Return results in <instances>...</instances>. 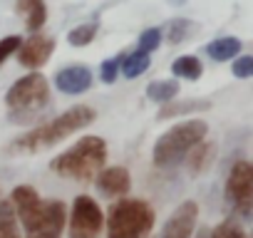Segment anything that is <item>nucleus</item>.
Segmentation results:
<instances>
[{
    "mask_svg": "<svg viewBox=\"0 0 253 238\" xmlns=\"http://www.w3.org/2000/svg\"><path fill=\"white\" fill-rule=\"evenodd\" d=\"M97 119V112L92 107H70L67 112H62L60 117L50 119V122L40 124L38 129L33 132H25L23 137H18L13 144H10V152L13 154H35L40 149H47V147H55L57 142L67 139L70 134L89 127Z\"/></svg>",
    "mask_w": 253,
    "mask_h": 238,
    "instance_id": "f257e3e1",
    "label": "nucleus"
},
{
    "mask_svg": "<svg viewBox=\"0 0 253 238\" xmlns=\"http://www.w3.org/2000/svg\"><path fill=\"white\" fill-rule=\"evenodd\" d=\"M107 161V142L102 137H82L67 152L57 154L50 161V169L57 176L75 181H92Z\"/></svg>",
    "mask_w": 253,
    "mask_h": 238,
    "instance_id": "f03ea898",
    "label": "nucleus"
},
{
    "mask_svg": "<svg viewBox=\"0 0 253 238\" xmlns=\"http://www.w3.org/2000/svg\"><path fill=\"white\" fill-rule=\"evenodd\" d=\"M206 132H209V124L204 119H186V122L171 127L154 144V164L159 169L176 166L191 154L194 147H199L206 139Z\"/></svg>",
    "mask_w": 253,
    "mask_h": 238,
    "instance_id": "7ed1b4c3",
    "label": "nucleus"
},
{
    "mask_svg": "<svg viewBox=\"0 0 253 238\" xmlns=\"http://www.w3.org/2000/svg\"><path fill=\"white\" fill-rule=\"evenodd\" d=\"M154 228V208L142 198H119L107 213V238H147Z\"/></svg>",
    "mask_w": 253,
    "mask_h": 238,
    "instance_id": "20e7f679",
    "label": "nucleus"
},
{
    "mask_svg": "<svg viewBox=\"0 0 253 238\" xmlns=\"http://www.w3.org/2000/svg\"><path fill=\"white\" fill-rule=\"evenodd\" d=\"M50 102V84L40 72H30L13 82V87L5 94V104L13 112H28V119L35 117L45 104Z\"/></svg>",
    "mask_w": 253,
    "mask_h": 238,
    "instance_id": "39448f33",
    "label": "nucleus"
},
{
    "mask_svg": "<svg viewBox=\"0 0 253 238\" xmlns=\"http://www.w3.org/2000/svg\"><path fill=\"white\" fill-rule=\"evenodd\" d=\"M102 226H104V213L99 203L92 196L80 194L72 201L70 211V238H97Z\"/></svg>",
    "mask_w": 253,
    "mask_h": 238,
    "instance_id": "423d86ee",
    "label": "nucleus"
},
{
    "mask_svg": "<svg viewBox=\"0 0 253 238\" xmlns=\"http://www.w3.org/2000/svg\"><path fill=\"white\" fill-rule=\"evenodd\" d=\"M226 201L241 211H253V161H236L226 179Z\"/></svg>",
    "mask_w": 253,
    "mask_h": 238,
    "instance_id": "0eeeda50",
    "label": "nucleus"
},
{
    "mask_svg": "<svg viewBox=\"0 0 253 238\" xmlns=\"http://www.w3.org/2000/svg\"><path fill=\"white\" fill-rule=\"evenodd\" d=\"M10 201H13L15 213H18L20 223L25 226V231H33V228L40 223L42 206H45V201H40V194H38L33 186L20 184V186H15V189H13Z\"/></svg>",
    "mask_w": 253,
    "mask_h": 238,
    "instance_id": "6e6552de",
    "label": "nucleus"
},
{
    "mask_svg": "<svg viewBox=\"0 0 253 238\" xmlns=\"http://www.w3.org/2000/svg\"><path fill=\"white\" fill-rule=\"evenodd\" d=\"M55 52V40L42 35V33H33L18 50V60L23 67L28 70H40L47 65V60L52 57Z\"/></svg>",
    "mask_w": 253,
    "mask_h": 238,
    "instance_id": "1a4fd4ad",
    "label": "nucleus"
},
{
    "mask_svg": "<svg viewBox=\"0 0 253 238\" xmlns=\"http://www.w3.org/2000/svg\"><path fill=\"white\" fill-rule=\"evenodd\" d=\"M199 218V206L194 201H184L176 206V211L169 216V221L162 228L159 238H191Z\"/></svg>",
    "mask_w": 253,
    "mask_h": 238,
    "instance_id": "9d476101",
    "label": "nucleus"
},
{
    "mask_svg": "<svg viewBox=\"0 0 253 238\" xmlns=\"http://www.w3.org/2000/svg\"><path fill=\"white\" fill-rule=\"evenodd\" d=\"M97 189L104 194V196H126L132 189V176H129V169L124 166H107L97 174Z\"/></svg>",
    "mask_w": 253,
    "mask_h": 238,
    "instance_id": "9b49d317",
    "label": "nucleus"
},
{
    "mask_svg": "<svg viewBox=\"0 0 253 238\" xmlns=\"http://www.w3.org/2000/svg\"><path fill=\"white\" fill-rule=\"evenodd\" d=\"M55 84L65 94H82L92 87V70L87 65H70L55 75Z\"/></svg>",
    "mask_w": 253,
    "mask_h": 238,
    "instance_id": "f8f14e48",
    "label": "nucleus"
},
{
    "mask_svg": "<svg viewBox=\"0 0 253 238\" xmlns=\"http://www.w3.org/2000/svg\"><path fill=\"white\" fill-rule=\"evenodd\" d=\"M15 10L23 15L25 28L30 33H40L42 25L47 23V3L45 0H15Z\"/></svg>",
    "mask_w": 253,
    "mask_h": 238,
    "instance_id": "ddd939ff",
    "label": "nucleus"
},
{
    "mask_svg": "<svg viewBox=\"0 0 253 238\" xmlns=\"http://www.w3.org/2000/svg\"><path fill=\"white\" fill-rule=\"evenodd\" d=\"M238 52H241V40L238 38H231V35L216 38V40H211L206 45V55L211 60H216V62H228V60L238 57Z\"/></svg>",
    "mask_w": 253,
    "mask_h": 238,
    "instance_id": "4468645a",
    "label": "nucleus"
},
{
    "mask_svg": "<svg viewBox=\"0 0 253 238\" xmlns=\"http://www.w3.org/2000/svg\"><path fill=\"white\" fill-rule=\"evenodd\" d=\"M181 92L176 79H154L147 84V97L157 104H169L176 99V94Z\"/></svg>",
    "mask_w": 253,
    "mask_h": 238,
    "instance_id": "2eb2a0df",
    "label": "nucleus"
},
{
    "mask_svg": "<svg viewBox=\"0 0 253 238\" xmlns=\"http://www.w3.org/2000/svg\"><path fill=\"white\" fill-rule=\"evenodd\" d=\"M171 72H174V77L196 82V79H201V75H204V65H201V60L194 57V55H181V57H176V60L171 62Z\"/></svg>",
    "mask_w": 253,
    "mask_h": 238,
    "instance_id": "dca6fc26",
    "label": "nucleus"
},
{
    "mask_svg": "<svg viewBox=\"0 0 253 238\" xmlns=\"http://www.w3.org/2000/svg\"><path fill=\"white\" fill-rule=\"evenodd\" d=\"M149 65H152V55L149 52H142V50H134L129 55H124V60H122V75L126 79H134V77L144 75L149 70Z\"/></svg>",
    "mask_w": 253,
    "mask_h": 238,
    "instance_id": "f3484780",
    "label": "nucleus"
},
{
    "mask_svg": "<svg viewBox=\"0 0 253 238\" xmlns=\"http://www.w3.org/2000/svg\"><path fill=\"white\" fill-rule=\"evenodd\" d=\"M211 102L209 99H184V102H169L164 104V109L159 112V119H171V117H181V114H191V112H201L209 109Z\"/></svg>",
    "mask_w": 253,
    "mask_h": 238,
    "instance_id": "a211bd4d",
    "label": "nucleus"
},
{
    "mask_svg": "<svg viewBox=\"0 0 253 238\" xmlns=\"http://www.w3.org/2000/svg\"><path fill=\"white\" fill-rule=\"evenodd\" d=\"M0 238H20L15 206L13 201H3V198H0Z\"/></svg>",
    "mask_w": 253,
    "mask_h": 238,
    "instance_id": "6ab92c4d",
    "label": "nucleus"
},
{
    "mask_svg": "<svg viewBox=\"0 0 253 238\" xmlns=\"http://www.w3.org/2000/svg\"><path fill=\"white\" fill-rule=\"evenodd\" d=\"M211 159H213V144H211V142H201L199 147L191 149V154H189V166H191L194 174H201V171L209 166Z\"/></svg>",
    "mask_w": 253,
    "mask_h": 238,
    "instance_id": "aec40b11",
    "label": "nucleus"
},
{
    "mask_svg": "<svg viewBox=\"0 0 253 238\" xmlns=\"http://www.w3.org/2000/svg\"><path fill=\"white\" fill-rule=\"evenodd\" d=\"M196 30H199L196 23H191V20H186V18H176V20L169 23V42H174V45L186 42Z\"/></svg>",
    "mask_w": 253,
    "mask_h": 238,
    "instance_id": "412c9836",
    "label": "nucleus"
},
{
    "mask_svg": "<svg viewBox=\"0 0 253 238\" xmlns=\"http://www.w3.org/2000/svg\"><path fill=\"white\" fill-rule=\"evenodd\" d=\"M97 30H99L97 23L77 25V28H72V30L67 33V42H70L72 47H84V45H89V42L97 38Z\"/></svg>",
    "mask_w": 253,
    "mask_h": 238,
    "instance_id": "4be33fe9",
    "label": "nucleus"
},
{
    "mask_svg": "<svg viewBox=\"0 0 253 238\" xmlns=\"http://www.w3.org/2000/svg\"><path fill=\"white\" fill-rule=\"evenodd\" d=\"M122 60H124V55H117V57H109V60H104L99 65V79L104 84H114L117 82V77L122 72Z\"/></svg>",
    "mask_w": 253,
    "mask_h": 238,
    "instance_id": "5701e85b",
    "label": "nucleus"
},
{
    "mask_svg": "<svg viewBox=\"0 0 253 238\" xmlns=\"http://www.w3.org/2000/svg\"><path fill=\"white\" fill-rule=\"evenodd\" d=\"M162 28H147L142 35H139V47L137 50H142V52H154L159 45H162Z\"/></svg>",
    "mask_w": 253,
    "mask_h": 238,
    "instance_id": "b1692460",
    "label": "nucleus"
},
{
    "mask_svg": "<svg viewBox=\"0 0 253 238\" xmlns=\"http://www.w3.org/2000/svg\"><path fill=\"white\" fill-rule=\"evenodd\" d=\"M211 238H248V236L236 221H223L211 231Z\"/></svg>",
    "mask_w": 253,
    "mask_h": 238,
    "instance_id": "393cba45",
    "label": "nucleus"
},
{
    "mask_svg": "<svg viewBox=\"0 0 253 238\" xmlns=\"http://www.w3.org/2000/svg\"><path fill=\"white\" fill-rule=\"evenodd\" d=\"M20 45H23L20 35H8V38L0 40V65H5V60H8V57L18 55Z\"/></svg>",
    "mask_w": 253,
    "mask_h": 238,
    "instance_id": "a878e982",
    "label": "nucleus"
},
{
    "mask_svg": "<svg viewBox=\"0 0 253 238\" xmlns=\"http://www.w3.org/2000/svg\"><path fill=\"white\" fill-rule=\"evenodd\" d=\"M231 72H233V77H238V79H248V77H253V55L236 57Z\"/></svg>",
    "mask_w": 253,
    "mask_h": 238,
    "instance_id": "bb28decb",
    "label": "nucleus"
},
{
    "mask_svg": "<svg viewBox=\"0 0 253 238\" xmlns=\"http://www.w3.org/2000/svg\"><path fill=\"white\" fill-rule=\"evenodd\" d=\"M28 238H60V233H52V231H30Z\"/></svg>",
    "mask_w": 253,
    "mask_h": 238,
    "instance_id": "cd10ccee",
    "label": "nucleus"
},
{
    "mask_svg": "<svg viewBox=\"0 0 253 238\" xmlns=\"http://www.w3.org/2000/svg\"><path fill=\"white\" fill-rule=\"evenodd\" d=\"M199 238H211V233H209V231H204V233H199Z\"/></svg>",
    "mask_w": 253,
    "mask_h": 238,
    "instance_id": "c85d7f7f",
    "label": "nucleus"
}]
</instances>
